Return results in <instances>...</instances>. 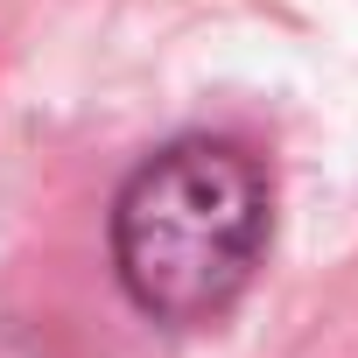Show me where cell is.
Returning a JSON list of instances; mask_svg holds the SVG:
<instances>
[{
    "instance_id": "obj_1",
    "label": "cell",
    "mask_w": 358,
    "mask_h": 358,
    "mask_svg": "<svg viewBox=\"0 0 358 358\" xmlns=\"http://www.w3.org/2000/svg\"><path fill=\"white\" fill-rule=\"evenodd\" d=\"M267 253V169L218 134L169 141L113 197V274L169 330L218 323Z\"/></svg>"
}]
</instances>
